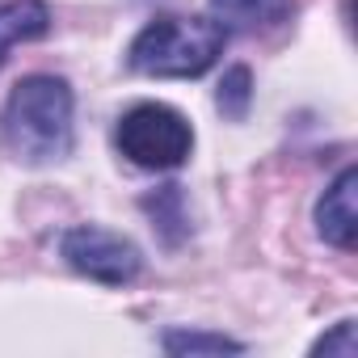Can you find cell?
I'll return each instance as SVG.
<instances>
[{"label":"cell","mask_w":358,"mask_h":358,"mask_svg":"<svg viewBox=\"0 0 358 358\" xmlns=\"http://www.w3.org/2000/svg\"><path fill=\"white\" fill-rule=\"evenodd\" d=\"M312 354H337V358H354L358 354V337H354V320H341L329 337H320L312 345Z\"/></svg>","instance_id":"obj_10"},{"label":"cell","mask_w":358,"mask_h":358,"mask_svg":"<svg viewBox=\"0 0 358 358\" xmlns=\"http://www.w3.org/2000/svg\"><path fill=\"white\" fill-rule=\"evenodd\" d=\"M287 13H291V0H211V17L224 30H241V34L270 30L287 22Z\"/></svg>","instance_id":"obj_6"},{"label":"cell","mask_w":358,"mask_h":358,"mask_svg":"<svg viewBox=\"0 0 358 358\" xmlns=\"http://www.w3.org/2000/svg\"><path fill=\"white\" fill-rule=\"evenodd\" d=\"M164 350L169 354H224L241 345L228 337H211V333H164Z\"/></svg>","instance_id":"obj_9"},{"label":"cell","mask_w":358,"mask_h":358,"mask_svg":"<svg viewBox=\"0 0 358 358\" xmlns=\"http://www.w3.org/2000/svg\"><path fill=\"white\" fill-rule=\"evenodd\" d=\"M224 43L228 30L215 17L164 13L135 34L127 64L139 76H203L224 55Z\"/></svg>","instance_id":"obj_2"},{"label":"cell","mask_w":358,"mask_h":358,"mask_svg":"<svg viewBox=\"0 0 358 358\" xmlns=\"http://www.w3.org/2000/svg\"><path fill=\"white\" fill-rule=\"evenodd\" d=\"M358 186V173L354 169H341L337 182L324 190V199L316 203V232L333 245V249H354L358 241V207H354V190Z\"/></svg>","instance_id":"obj_5"},{"label":"cell","mask_w":358,"mask_h":358,"mask_svg":"<svg viewBox=\"0 0 358 358\" xmlns=\"http://www.w3.org/2000/svg\"><path fill=\"white\" fill-rule=\"evenodd\" d=\"M59 249H64V257H68L72 270H80L85 278L106 282V287L131 282V278L139 274V266H143L139 249H135L127 236H118V232H110V228H97V224H76V228H68Z\"/></svg>","instance_id":"obj_4"},{"label":"cell","mask_w":358,"mask_h":358,"mask_svg":"<svg viewBox=\"0 0 358 358\" xmlns=\"http://www.w3.org/2000/svg\"><path fill=\"white\" fill-rule=\"evenodd\" d=\"M51 30V9L43 0H17V5H0V64L22 43H34Z\"/></svg>","instance_id":"obj_7"},{"label":"cell","mask_w":358,"mask_h":358,"mask_svg":"<svg viewBox=\"0 0 358 358\" xmlns=\"http://www.w3.org/2000/svg\"><path fill=\"white\" fill-rule=\"evenodd\" d=\"M253 76H249V68H232L228 76H224V85H220V110L228 114V118H245L249 114V97H253Z\"/></svg>","instance_id":"obj_8"},{"label":"cell","mask_w":358,"mask_h":358,"mask_svg":"<svg viewBox=\"0 0 358 358\" xmlns=\"http://www.w3.org/2000/svg\"><path fill=\"white\" fill-rule=\"evenodd\" d=\"M5 148L26 164H51L72 152V89L59 76H26L0 114Z\"/></svg>","instance_id":"obj_1"},{"label":"cell","mask_w":358,"mask_h":358,"mask_svg":"<svg viewBox=\"0 0 358 358\" xmlns=\"http://www.w3.org/2000/svg\"><path fill=\"white\" fill-rule=\"evenodd\" d=\"M114 139H118V152L139 169H177L186 164L194 148V131L186 114H177L173 106H160V101L131 106L118 118Z\"/></svg>","instance_id":"obj_3"}]
</instances>
